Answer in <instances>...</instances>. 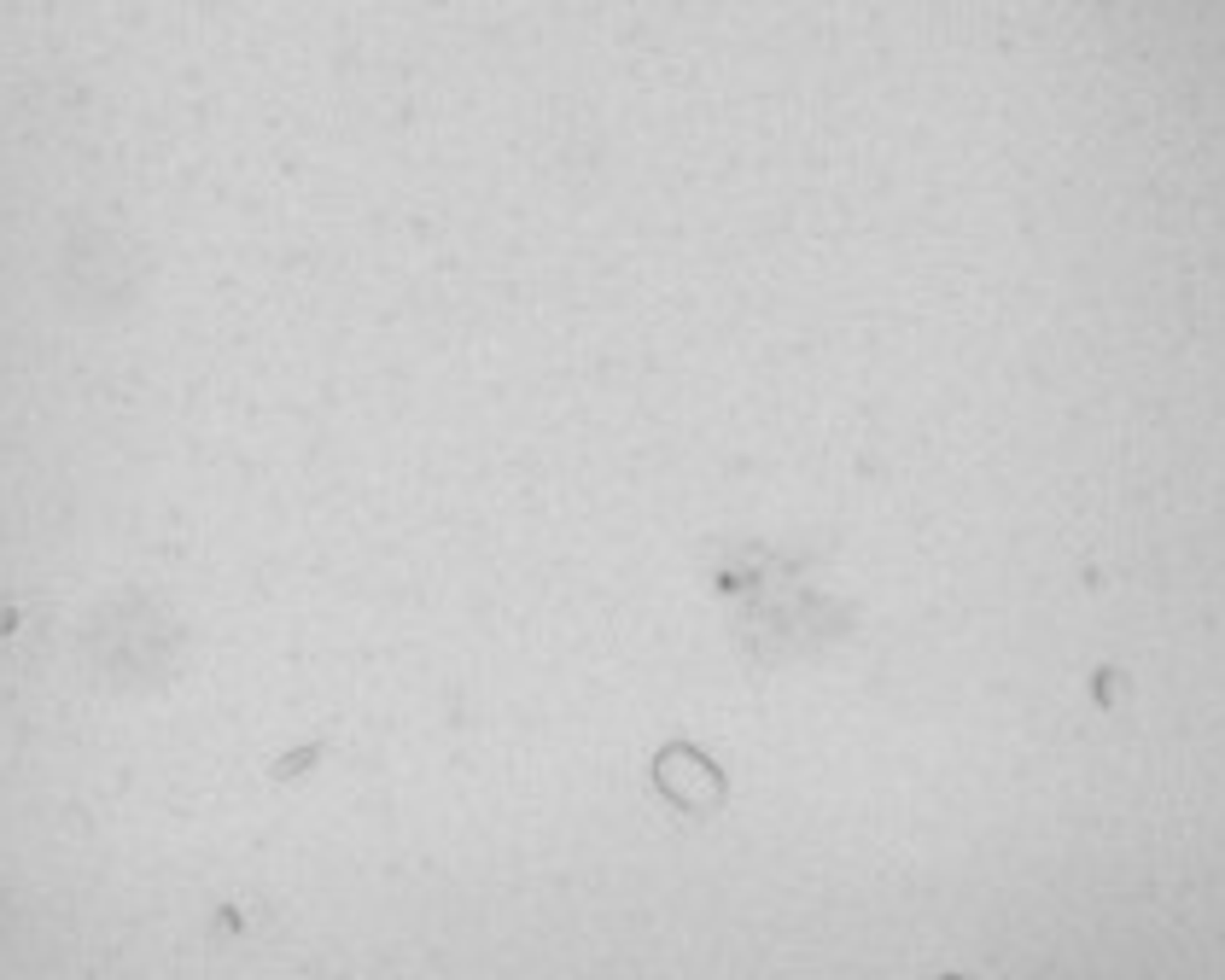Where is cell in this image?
Wrapping results in <instances>:
<instances>
[{"mask_svg": "<svg viewBox=\"0 0 1225 980\" xmlns=\"http://www.w3.org/2000/svg\"><path fill=\"white\" fill-rule=\"evenodd\" d=\"M0 391H6V385H0ZM6 397H35V391H29V385H12V391H6Z\"/></svg>", "mask_w": 1225, "mask_h": 980, "instance_id": "1", "label": "cell"}]
</instances>
